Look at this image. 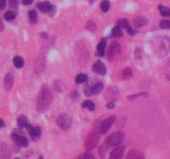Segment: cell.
<instances>
[{"mask_svg": "<svg viewBox=\"0 0 170 159\" xmlns=\"http://www.w3.org/2000/svg\"><path fill=\"white\" fill-rule=\"evenodd\" d=\"M159 27L162 29H170V21L169 20H163L159 22Z\"/></svg>", "mask_w": 170, "mask_h": 159, "instance_id": "31", "label": "cell"}, {"mask_svg": "<svg viewBox=\"0 0 170 159\" xmlns=\"http://www.w3.org/2000/svg\"><path fill=\"white\" fill-rule=\"evenodd\" d=\"M170 52V38L167 36L159 38L154 47V53L159 58L166 57Z\"/></svg>", "mask_w": 170, "mask_h": 159, "instance_id": "2", "label": "cell"}, {"mask_svg": "<svg viewBox=\"0 0 170 159\" xmlns=\"http://www.w3.org/2000/svg\"><path fill=\"white\" fill-rule=\"evenodd\" d=\"M123 35L122 29L120 28L119 26H115L114 28L112 29V36L115 38H119V37H121Z\"/></svg>", "mask_w": 170, "mask_h": 159, "instance_id": "23", "label": "cell"}, {"mask_svg": "<svg viewBox=\"0 0 170 159\" xmlns=\"http://www.w3.org/2000/svg\"><path fill=\"white\" fill-rule=\"evenodd\" d=\"M15 159H20V158H18V157H17V158H15Z\"/></svg>", "mask_w": 170, "mask_h": 159, "instance_id": "45", "label": "cell"}, {"mask_svg": "<svg viewBox=\"0 0 170 159\" xmlns=\"http://www.w3.org/2000/svg\"><path fill=\"white\" fill-rule=\"evenodd\" d=\"M57 125L64 131L68 130L71 125V120L70 117L66 114H60L57 118Z\"/></svg>", "mask_w": 170, "mask_h": 159, "instance_id": "6", "label": "cell"}, {"mask_svg": "<svg viewBox=\"0 0 170 159\" xmlns=\"http://www.w3.org/2000/svg\"><path fill=\"white\" fill-rule=\"evenodd\" d=\"M38 159H43V157L42 156H41V157H38Z\"/></svg>", "mask_w": 170, "mask_h": 159, "instance_id": "44", "label": "cell"}, {"mask_svg": "<svg viewBox=\"0 0 170 159\" xmlns=\"http://www.w3.org/2000/svg\"><path fill=\"white\" fill-rule=\"evenodd\" d=\"M26 128H27V129H28V133H29V134H30V136L32 137L34 140H37L38 138H40L41 132H42L40 127L39 126L33 127L32 126L31 124H28Z\"/></svg>", "mask_w": 170, "mask_h": 159, "instance_id": "11", "label": "cell"}, {"mask_svg": "<svg viewBox=\"0 0 170 159\" xmlns=\"http://www.w3.org/2000/svg\"><path fill=\"white\" fill-rule=\"evenodd\" d=\"M85 28L90 32H95V30H96V26L92 21H89L87 22V24L85 25Z\"/></svg>", "mask_w": 170, "mask_h": 159, "instance_id": "32", "label": "cell"}, {"mask_svg": "<svg viewBox=\"0 0 170 159\" xmlns=\"http://www.w3.org/2000/svg\"><path fill=\"white\" fill-rule=\"evenodd\" d=\"M159 10L160 13L163 17H168L170 16V8L167 7H164L163 5H159Z\"/></svg>", "mask_w": 170, "mask_h": 159, "instance_id": "24", "label": "cell"}, {"mask_svg": "<svg viewBox=\"0 0 170 159\" xmlns=\"http://www.w3.org/2000/svg\"><path fill=\"white\" fill-rule=\"evenodd\" d=\"M117 26L120 27V28H126L127 29L128 27H130V23H129V21L125 18H122V19H120L117 22Z\"/></svg>", "mask_w": 170, "mask_h": 159, "instance_id": "27", "label": "cell"}, {"mask_svg": "<svg viewBox=\"0 0 170 159\" xmlns=\"http://www.w3.org/2000/svg\"><path fill=\"white\" fill-rule=\"evenodd\" d=\"M53 101V94L50 89L47 85H43L38 92V100L36 104V109L38 113L47 111Z\"/></svg>", "mask_w": 170, "mask_h": 159, "instance_id": "1", "label": "cell"}, {"mask_svg": "<svg viewBox=\"0 0 170 159\" xmlns=\"http://www.w3.org/2000/svg\"><path fill=\"white\" fill-rule=\"evenodd\" d=\"M19 0H9V7L12 8H16L18 7Z\"/></svg>", "mask_w": 170, "mask_h": 159, "instance_id": "34", "label": "cell"}, {"mask_svg": "<svg viewBox=\"0 0 170 159\" xmlns=\"http://www.w3.org/2000/svg\"><path fill=\"white\" fill-rule=\"evenodd\" d=\"M4 126H5V123H4L3 120H2V119H0V128H2V127Z\"/></svg>", "mask_w": 170, "mask_h": 159, "instance_id": "42", "label": "cell"}, {"mask_svg": "<svg viewBox=\"0 0 170 159\" xmlns=\"http://www.w3.org/2000/svg\"><path fill=\"white\" fill-rule=\"evenodd\" d=\"M22 131L15 130L12 134V139L13 141L16 142V143L18 145H20L22 147H28V140L26 137L20 134Z\"/></svg>", "mask_w": 170, "mask_h": 159, "instance_id": "7", "label": "cell"}, {"mask_svg": "<svg viewBox=\"0 0 170 159\" xmlns=\"http://www.w3.org/2000/svg\"><path fill=\"white\" fill-rule=\"evenodd\" d=\"M115 106V100H111V101L110 102V103H108L107 104H106V108L109 109H114Z\"/></svg>", "mask_w": 170, "mask_h": 159, "instance_id": "36", "label": "cell"}, {"mask_svg": "<svg viewBox=\"0 0 170 159\" xmlns=\"http://www.w3.org/2000/svg\"><path fill=\"white\" fill-rule=\"evenodd\" d=\"M134 26L136 28H141L143 27L145 25H146L148 23V20L147 18H145L144 17H136L135 20H134Z\"/></svg>", "mask_w": 170, "mask_h": 159, "instance_id": "17", "label": "cell"}, {"mask_svg": "<svg viewBox=\"0 0 170 159\" xmlns=\"http://www.w3.org/2000/svg\"><path fill=\"white\" fill-rule=\"evenodd\" d=\"M71 96L72 97L73 99H76V98H78V97H79V93H78L76 90H75V91L71 92Z\"/></svg>", "mask_w": 170, "mask_h": 159, "instance_id": "40", "label": "cell"}, {"mask_svg": "<svg viewBox=\"0 0 170 159\" xmlns=\"http://www.w3.org/2000/svg\"><path fill=\"white\" fill-rule=\"evenodd\" d=\"M28 124V118L24 115H21L18 118V125L21 128L23 127H27V125Z\"/></svg>", "mask_w": 170, "mask_h": 159, "instance_id": "22", "label": "cell"}, {"mask_svg": "<svg viewBox=\"0 0 170 159\" xmlns=\"http://www.w3.org/2000/svg\"><path fill=\"white\" fill-rule=\"evenodd\" d=\"M38 8L43 12H49L53 10V6L49 2H39L38 4Z\"/></svg>", "mask_w": 170, "mask_h": 159, "instance_id": "16", "label": "cell"}, {"mask_svg": "<svg viewBox=\"0 0 170 159\" xmlns=\"http://www.w3.org/2000/svg\"><path fill=\"white\" fill-rule=\"evenodd\" d=\"M100 142V136L95 132H90L85 138V148L86 150H91L97 146Z\"/></svg>", "mask_w": 170, "mask_h": 159, "instance_id": "3", "label": "cell"}, {"mask_svg": "<svg viewBox=\"0 0 170 159\" xmlns=\"http://www.w3.org/2000/svg\"><path fill=\"white\" fill-rule=\"evenodd\" d=\"M132 70L130 68L124 70V71H123V78L124 79H130V77L132 76Z\"/></svg>", "mask_w": 170, "mask_h": 159, "instance_id": "33", "label": "cell"}, {"mask_svg": "<svg viewBox=\"0 0 170 159\" xmlns=\"http://www.w3.org/2000/svg\"><path fill=\"white\" fill-rule=\"evenodd\" d=\"M82 107L84 109H87L90 111H93L95 108V105L94 104V102L90 101V100H86L82 103Z\"/></svg>", "mask_w": 170, "mask_h": 159, "instance_id": "25", "label": "cell"}, {"mask_svg": "<svg viewBox=\"0 0 170 159\" xmlns=\"http://www.w3.org/2000/svg\"><path fill=\"white\" fill-rule=\"evenodd\" d=\"M80 159H96L92 154L90 153H85L80 157Z\"/></svg>", "mask_w": 170, "mask_h": 159, "instance_id": "35", "label": "cell"}, {"mask_svg": "<svg viewBox=\"0 0 170 159\" xmlns=\"http://www.w3.org/2000/svg\"><path fill=\"white\" fill-rule=\"evenodd\" d=\"M167 78H168V80H170V73L168 75H167Z\"/></svg>", "mask_w": 170, "mask_h": 159, "instance_id": "43", "label": "cell"}, {"mask_svg": "<svg viewBox=\"0 0 170 159\" xmlns=\"http://www.w3.org/2000/svg\"><path fill=\"white\" fill-rule=\"evenodd\" d=\"M125 138V134L122 132H115L114 134H110L105 140V143L109 147H117L119 146L123 139Z\"/></svg>", "mask_w": 170, "mask_h": 159, "instance_id": "4", "label": "cell"}, {"mask_svg": "<svg viewBox=\"0 0 170 159\" xmlns=\"http://www.w3.org/2000/svg\"><path fill=\"white\" fill-rule=\"evenodd\" d=\"M106 47V40L105 38H102L100 43L97 45V53L98 56L100 57H104L105 55V50Z\"/></svg>", "mask_w": 170, "mask_h": 159, "instance_id": "18", "label": "cell"}, {"mask_svg": "<svg viewBox=\"0 0 170 159\" xmlns=\"http://www.w3.org/2000/svg\"><path fill=\"white\" fill-rule=\"evenodd\" d=\"M103 86H104V85H103V84L101 82H98V83H96L95 85H93L92 88L90 89L92 94H98L99 93H100V92L102 91Z\"/></svg>", "mask_w": 170, "mask_h": 159, "instance_id": "20", "label": "cell"}, {"mask_svg": "<svg viewBox=\"0 0 170 159\" xmlns=\"http://www.w3.org/2000/svg\"><path fill=\"white\" fill-rule=\"evenodd\" d=\"M13 82H14V75L12 72H8L4 77V88L6 91H10L13 88Z\"/></svg>", "mask_w": 170, "mask_h": 159, "instance_id": "12", "label": "cell"}, {"mask_svg": "<svg viewBox=\"0 0 170 159\" xmlns=\"http://www.w3.org/2000/svg\"><path fill=\"white\" fill-rule=\"evenodd\" d=\"M88 80V77L85 74H79L76 77V84H81L84 82H86Z\"/></svg>", "mask_w": 170, "mask_h": 159, "instance_id": "26", "label": "cell"}, {"mask_svg": "<svg viewBox=\"0 0 170 159\" xmlns=\"http://www.w3.org/2000/svg\"><path fill=\"white\" fill-rule=\"evenodd\" d=\"M127 32L129 33V35H130V36H135L136 33H137V32L135 31V30H134L132 28V27H129L127 28Z\"/></svg>", "mask_w": 170, "mask_h": 159, "instance_id": "37", "label": "cell"}, {"mask_svg": "<svg viewBox=\"0 0 170 159\" xmlns=\"http://www.w3.org/2000/svg\"><path fill=\"white\" fill-rule=\"evenodd\" d=\"M4 29V24H3V22L2 18L0 17V32H2L3 30Z\"/></svg>", "mask_w": 170, "mask_h": 159, "instance_id": "41", "label": "cell"}, {"mask_svg": "<svg viewBox=\"0 0 170 159\" xmlns=\"http://www.w3.org/2000/svg\"><path fill=\"white\" fill-rule=\"evenodd\" d=\"M125 146H117L110 152V159H121L125 155Z\"/></svg>", "mask_w": 170, "mask_h": 159, "instance_id": "9", "label": "cell"}, {"mask_svg": "<svg viewBox=\"0 0 170 159\" xmlns=\"http://www.w3.org/2000/svg\"><path fill=\"white\" fill-rule=\"evenodd\" d=\"M110 2L109 1H107V0H104L101 3H100V9H101V11L104 12H106L109 10V8H110Z\"/></svg>", "mask_w": 170, "mask_h": 159, "instance_id": "29", "label": "cell"}, {"mask_svg": "<svg viewBox=\"0 0 170 159\" xmlns=\"http://www.w3.org/2000/svg\"><path fill=\"white\" fill-rule=\"evenodd\" d=\"M28 17L30 19V22L32 23H36L37 22V19H38V14L34 10H31L28 12Z\"/></svg>", "mask_w": 170, "mask_h": 159, "instance_id": "28", "label": "cell"}, {"mask_svg": "<svg viewBox=\"0 0 170 159\" xmlns=\"http://www.w3.org/2000/svg\"><path fill=\"white\" fill-rule=\"evenodd\" d=\"M115 117H109L107 119H105L104 121L100 124V129L99 131L101 134H105L108 132V130L110 129V127L112 126V124L115 123Z\"/></svg>", "mask_w": 170, "mask_h": 159, "instance_id": "8", "label": "cell"}, {"mask_svg": "<svg viewBox=\"0 0 170 159\" xmlns=\"http://www.w3.org/2000/svg\"><path fill=\"white\" fill-rule=\"evenodd\" d=\"M45 69V61L44 58L42 57H39L38 59L36 60L35 63V70L37 73H42Z\"/></svg>", "mask_w": 170, "mask_h": 159, "instance_id": "14", "label": "cell"}, {"mask_svg": "<svg viewBox=\"0 0 170 159\" xmlns=\"http://www.w3.org/2000/svg\"><path fill=\"white\" fill-rule=\"evenodd\" d=\"M118 92H119V90H118L116 87H111V88L107 89V91L105 94V97L108 99H111L118 94Z\"/></svg>", "mask_w": 170, "mask_h": 159, "instance_id": "19", "label": "cell"}, {"mask_svg": "<svg viewBox=\"0 0 170 159\" xmlns=\"http://www.w3.org/2000/svg\"><path fill=\"white\" fill-rule=\"evenodd\" d=\"M120 52H121V47L120 45L117 42H114L110 43L108 47L107 51V57L110 61H112L119 57Z\"/></svg>", "mask_w": 170, "mask_h": 159, "instance_id": "5", "label": "cell"}, {"mask_svg": "<svg viewBox=\"0 0 170 159\" xmlns=\"http://www.w3.org/2000/svg\"><path fill=\"white\" fill-rule=\"evenodd\" d=\"M92 70L95 74L100 75H104L106 74V67L101 61H97L95 62V64L93 65Z\"/></svg>", "mask_w": 170, "mask_h": 159, "instance_id": "10", "label": "cell"}, {"mask_svg": "<svg viewBox=\"0 0 170 159\" xmlns=\"http://www.w3.org/2000/svg\"><path fill=\"white\" fill-rule=\"evenodd\" d=\"M10 150L8 148V145H6V144H1L0 145V157L4 159H8L10 157Z\"/></svg>", "mask_w": 170, "mask_h": 159, "instance_id": "15", "label": "cell"}, {"mask_svg": "<svg viewBox=\"0 0 170 159\" xmlns=\"http://www.w3.org/2000/svg\"><path fill=\"white\" fill-rule=\"evenodd\" d=\"M22 2H23V5H26V6H28V5H30L33 3V0H22Z\"/></svg>", "mask_w": 170, "mask_h": 159, "instance_id": "39", "label": "cell"}, {"mask_svg": "<svg viewBox=\"0 0 170 159\" xmlns=\"http://www.w3.org/2000/svg\"><path fill=\"white\" fill-rule=\"evenodd\" d=\"M13 64H14L16 68H22L24 66L23 58L20 56H17L13 58Z\"/></svg>", "mask_w": 170, "mask_h": 159, "instance_id": "21", "label": "cell"}, {"mask_svg": "<svg viewBox=\"0 0 170 159\" xmlns=\"http://www.w3.org/2000/svg\"><path fill=\"white\" fill-rule=\"evenodd\" d=\"M6 2H7V0H0V11L4 9L6 6Z\"/></svg>", "mask_w": 170, "mask_h": 159, "instance_id": "38", "label": "cell"}, {"mask_svg": "<svg viewBox=\"0 0 170 159\" xmlns=\"http://www.w3.org/2000/svg\"><path fill=\"white\" fill-rule=\"evenodd\" d=\"M16 17V13L13 11H8L6 12L5 15H4V18H5L7 21H13V20L15 19Z\"/></svg>", "mask_w": 170, "mask_h": 159, "instance_id": "30", "label": "cell"}, {"mask_svg": "<svg viewBox=\"0 0 170 159\" xmlns=\"http://www.w3.org/2000/svg\"><path fill=\"white\" fill-rule=\"evenodd\" d=\"M125 159H145V155L138 150H130L126 155Z\"/></svg>", "mask_w": 170, "mask_h": 159, "instance_id": "13", "label": "cell"}]
</instances>
